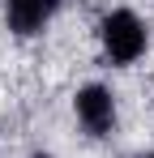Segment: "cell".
I'll return each instance as SVG.
<instances>
[{
  "instance_id": "6da1fadb",
  "label": "cell",
  "mask_w": 154,
  "mask_h": 158,
  "mask_svg": "<svg viewBox=\"0 0 154 158\" xmlns=\"http://www.w3.org/2000/svg\"><path fill=\"white\" fill-rule=\"evenodd\" d=\"M99 43H103V56L124 69V64H137V60L146 56L150 30H146V22H141L133 9H111L99 22Z\"/></svg>"
},
{
  "instance_id": "7a4b0ae2",
  "label": "cell",
  "mask_w": 154,
  "mask_h": 158,
  "mask_svg": "<svg viewBox=\"0 0 154 158\" xmlns=\"http://www.w3.org/2000/svg\"><path fill=\"white\" fill-rule=\"evenodd\" d=\"M73 111H77V124L90 137H107L116 128V94L107 85H81L73 98Z\"/></svg>"
},
{
  "instance_id": "3957f363",
  "label": "cell",
  "mask_w": 154,
  "mask_h": 158,
  "mask_svg": "<svg viewBox=\"0 0 154 158\" xmlns=\"http://www.w3.org/2000/svg\"><path fill=\"white\" fill-rule=\"evenodd\" d=\"M56 9H60V0H4V22H9L13 34L30 39L51 22Z\"/></svg>"
},
{
  "instance_id": "277c9868",
  "label": "cell",
  "mask_w": 154,
  "mask_h": 158,
  "mask_svg": "<svg viewBox=\"0 0 154 158\" xmlns=\"http://www.w3.org/2000/svg\"><path fill=\"white\" fill-rule=\"evenodd\" d=\"M30 158H51V154H30Z\"/></svg>"
},
{
  "instance_id": "5b68a950",
  "label": "cell",
  "mask_w": 154,
  "mask_h": 158,
  "mask_svg": "<svg viewBox=\"0 0 154 158\" xmlns=\"http://www.w3.org/2000/svg\"><path fill=\"white\" fill-rule=\"evenodd\" d=\"M146 158H154V154H146Z\"/></svg>"
}]
</instances>
